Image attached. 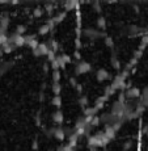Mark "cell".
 I'll list each match as a JSON object with an SVG mask.
<instances>
[{"mask_svg":"<svg viewBox=\"0 0 148 151\" xmlns=\"http://www.w3.org/2000/svg\"><path fill=\"white\" fill-rule=\"evenodd\" d=\"M131 145H132V142H131V141H130V142H127V143H124V149H123V151L129 150L130 147H131Z\"/></svg>","mask_w":148,"mask_h":151,"instance_id":"obj_24","label":"cell"},{"mask_svg":"<svg viewBox=\"0 0 148 151\" xmlns=\"http://www.w3.org/2000/svg\"><path fill=\"white\" fill-rule=\"evenodd\" d=\"M34 16H37V17L41 16V11L39 9H36V12H34Z\"/></svg>","mask_w":148,"mask_h":151,"instance_id":"obj_25","label":"cell"},{"mask_svg":"<svg viewBox=\"0 0 148 151\" xmlns=\"http://www.w3.org/2000/svg\"><path fill=\"white\" fill-rule=\"evenodd\" d=\"M112 62H113V67H114V68H119V60H118L117 58H115V54L113 55Z\"/></svg>","mask_w":148,"mask_h":151,"instance_id":"obj_19","label":"cell"},{"mask_svg":"<svg viewBox=\"0 0 148 151\" xmlns=\"http://www.w3.org/2000/svg\"><path fill=\"white\" fill-rule=\"evenodd\" d=\"M77 74H87V72H89L92 70V66L91 63L88 62H79L76 65V67H75Z\"/></svg>","mask_w":148,"mask_h":151,"instance_id":"obj_5","label":"cell"},{"mask_svg":"<svg viewBox=\"0 0 148 151\" xmlns=\"http://www.w3.org/2000/svg\"><path fill=\"white\" fill-rule=\"evenodd\" d=\"M80 105L81 106H87V105H88V99H87L85 96H81L80 97Z\"/></svg>","mask_w":148,"mask_h":151,"instance_id":"obj_22","label":"cell"},{"mask_svg":"<svg viewBox=\"0 0 148 151\" xmlns=\"http://www.w3.org/2000/svg\"><path fill=\"white\" fill-rule=\"evenodd\" d=\"M8 25H9V17L4 16L0 19V32L5 34V30L8 29Z\"/></svg>","mask_w":148,"mask_h":151,"instance_id":"obj_11","label":"cell"},{"mask_svg":"<svg viewBox=\"0 0 148 151\" xmlns=\"http://www.w3.org/2000/svg\"><path fill=\"white\" fill-rule=\"evenodd\" d=\"M124 32H126L127 36L130 37H135V36H139V34H142V32H143V29L136 27V25H129L126 29H124Z\"/></svg>","mask_w":148,"mask_h":151,"instance_id":"obj_6","label":"cell"},{"mask_svg":"<svg viewBox=\"0 0 148 151\" xmlns=\"http://www.w3.org/2000/svg\"><path fill=\"white\" fill-rule=\"evenodd\" d=\"M146 135H147V138H148V132H147V133H146Z\"/></svg>","mask_w":148,"mask_h":151,"instance_id":"obj_26","label":"cell"},{"mask_svg":"<svg viewBox=\"0 0 148 151\" xmlns=\"http://www.w3.org/2000/svg\"><path fill=\"white\" fill-rule=\"evenodd\" d=\"M83 36L88 40H98V38H102V37H106L105 33H102L101 30L98 29H94V28H88V29H84L83 30Z\"/></svg>","mask_w":148,"mask_h":151,"instance_id":"obj_2","label":"cell"},{"mask_svg":"<svg viewBox=\"0 0 148 151\" xmlns=\"http://www.w3.org/2000/svg\"><path fill=\"white\" fill-rule=\"evenodd\" d=\"M50 29H51V27H50L49 24L43 25V27H41V28H39V34H46L49 30H50Z\"/></svg>","mask_w":148,"mask_h":151,"instance_id":"obj_18","label":"cell"},{"mask_svg":"<svg viewBox=\"0 0 148 151\" xmlns=\"http://www.w3.org/2000/svg\"><path fill=\"white\" fill-rule=\"evenodd\" d=\"M25 43H26V45H29L30 46L31 49H36L37 46H38V41H37L36 38H34V37H31V36H29V37H25Z\"/></svg>","mask_w":148,"mask_h":151,"instance_id":"obj_13","label":"cell"},{"mask_svg":"<svg viewBox=\"0 0 148 151\" xmlns=\"http://www.w3.org/2000/svg\"><path fill=\"white\" fill-rule=\"evenodd\" d=\"M53 121L56 125H62L63 121H64V116H63V113L60 112V110H56V112L53 114Z\"/></svg>","mask_w":148,"mask_h":151,"instance_id":"obj_12","label":"cell"},{"mask_svg":"<svg viewBox=\"0 0 148 151\" xmlns=\"http://www.w3.org/2000/svg\"><path fill=\"white\" fill-rule=\"evenodd\" d=\"M109 78H110L109 72L106 71V70H104V68L98 70V71L96 72V79H97L98 82H105V80H108Z\"/></svg>","mask_w":148,"mask_h":151,"instance_id":"obj_8","label":"cell"},{"mask_svg":"<svg viewBox=\"0 0 148 151\" xmlns=\"http://www.w3.org/2000/svg\"><path fill=\"white\" fill-rule=\"evenodd\" d=\"M0 33H1V32H0Z\"/></svg>","mask_w":148,"mask_h":151,"instance_id":"obj_27","label":"cell"},{"mask_svg":"<svg viewBox=\"0 0 148 151\" xmlns=\"http://www.w3.org/2000/svg\"><path fill=\"white\" fill-rule=\"evenodd\" d=\"M124 108H126V101H124V95H122V96L112 105L110 113H112L113 116H115V117H122L123 118Z\"/></svg>","mask_w":148,"mask_h":151,"instance_id":"obj_1","label":"cell"},{"mask_svg":"<svg viewBox=\"0 0 148 151\" xmlns=\"http://www.w3.org/2000/svg\"><path fill=\"white\" fill-rule=\"evenodd\" d=\"M53 92L55 96H59V93H60V84L59 83H53Z\"/></svg>","mask_w":148,"mask_h":151,"instance_id":"obj_15","label":"cell"},{"mask_svg":"<svg viewBox=\"0 0 148 151\" xmlns=\"http://www.w3.org/2000/svg\"><path fill=\"white\" fill-rule=\"evenodd\" d=\"M34 53H36V55H46V54H49L47 45H46V43H38V46L34 49Z\"/></svg>","mask_w":148,"mask_h":151,"instance_id":"obj_9","label":"cell"},{"mask_svg":"<svg viewBox=\"0 0 148 151\" xmlns=\"http://www.w3.org/2000/svg\"><path fill=\"white\" fill-rule=\"evenodd\" d=\"M97 25H98V28H100V29H105V28H106V21H105V19H104V17H100V19L97 20Z\"/></svg>","mask_w":148,"mask_h":151,"instance_id":"obj_16","label":"cell"},{"mask_svg":"<svg viewBox=\"0 0 148 151\" xmlns=\"http://www.w3.org/2000/svg\"><path fill=\"white\" fill-rule=\"evenodd\" d=\"M54 62H55V66H60V67H63V66H66L67 63H69V60H71V58L68 57V55H59L58 58H54Z\"/></svg>","mask_w":148,"mask_h":151,"instance_id":"obj_7","label":"cell"},{"mask_svg":"<svg viewBox=\"0 0 148 151\" xmlns=\"http://www.w3.org/2000/svg\"><path fill=\"white\" fill-rule=\"evenodd\" d=\"M140 89H138L136 87H129L124 92V97L129 99V100H135V99L140 97Z\"/></svg>","mask_w":148,"mask_h":151,"instance_id":"obj_4","label":"cell"},{"mask_svg":"<svg viewBox=\"0 0 148 151\" xmlns=\"http://www.w3.org/2000/svg\"><path fill=\"white\" fill-rule=\"evenodd\" d=\"M59 78H60L59 72L55 71L54 74H53V83H59Z\"/></svg>","mask_w":148,"mask_h":151,"instance_id":"obj_21","label":"cell"},{"mask_svg":"<svg viewBox=\"0 0 148 151\" xmlns=\"http://www.w3.org/2000/svg\"><path fill=\"white\" fill-rule=\"evenodd\" d=\"M139 101H140V103L144 105V108H148V87H146V88L140 92Z\"/></svg>","mask_w":148,"mask_h":151,"instance_id":"obj_10","label":"cell"},{"mask_svg":"<svg viewBox=\"0 0 148 151\" xmlns=\"http://www.w3.org/2000/svg\"><path fill=\"white\" fill-rule=\"evenodd\" d=\"M47 135H51V137H55L56 139L62 141V139H64V137H66V130L63 129V127H60V126H58V127H51V129L49 130Z\"/></svg>","mask_w":148,"mask_h":151,"instance_id":"obj_3","label":"cell"},{"mask_svg":"<svg viewBox=\"0 0 148 151\" xmlns=\"http://www.w3.org/2000/svg\"><path fill=\"white\" fill-rule=\"evenodd\" d=\"M105 43L108 46H110V47H114V42H113V40L110 38V37H108V36L105 37Z\"/></svg>","mask_w":148,"mask_h":151,"instance_id":"obj_20","label":"cell"},{"mask_svg":"<svg viewBox=\"0 0 148 151\" xmlns=\"http://www.w3.org/2000/svg\"><path fill=\"white\" fill-rule=\"evenodd\" d=\"M25 32V27H21L20 25L19 28H17V32H16V34H20V36H22V33Z\"/></svg>","mask_w":148,"mask_h":151,"instance_id":"obj_23","label":"cell"},{"mask_svg":"<svg viewBox=\"0 0 148 151\" xmlns=\"http://www.w3.org/2000/svg\"><path fill=\"white\" fill-rule=\"evenodd\" d=\"M11 67H12V62H0V75L5 74Z\"/></svg>","mask_w":148,"mask_h":151,"instance_id":"obj_14","label":"cell"},{"mask_svg":"<svg viewBox=\"0 0 148 151\" xmlns=\"http://www.w3.org/2000/svg\"><path fill=\"white\" fill-rule=\"evenodd\" d=\"M53 104L56 108H59L60 105H62V99H60V96H54V99H53Z\"/></svg>","mask_w":148,"mask_h":151,"instance_id":"obj_17","label":"cell"}]
</instances>
